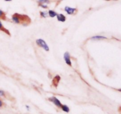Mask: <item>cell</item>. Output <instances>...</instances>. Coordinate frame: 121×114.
Masks as SVG:
<instances>
[{
	"label": "cell",
	"instance_id": "cell-1",
	"mask_svg": "<svg viewBox=\"0 0 121 114\" xmlns=\"http://www.w3.org/2000/svg\"><path fill=\"white\" fill-rule=\"evenodd\" d=\"M12 20L15 23H28L30 22V19L26 15H21V14L15 13L12 16Z\"/></svg>",
	"mask_w": 121,
	"mask_h": 114
},
{
	"label": "cell",
	"instance_id": "cell-2",
	"mask_svg": "<svg viewBox=\"0 0 121 114\" xmlns=\"http://www.w3.org/2000/svg\"><path fill=\"white\" fill-rule=\"evenodd\" d=\"M36 43L40 47L43 48L45 51H49V47L47 43L42 39H38L36 40Z\"/></svg>",
	"mask_w": 121,
	"mask_h": 114
},
{
	"label": "cell",
	"instance_id": "cell-3",
	"mask_svg": "<svg viewBox=\"0 0 121 114\" xmlns=\"http://www.w3.org/2000/svg\"><path fill=\"white\" fill-rule=\"evenodd\" d=\"M64 60H65V61L66 62V63L67 65L72 66V61H71L69 52H66L64 53Z\"/></svg>",
	"mask_w": 121,
	"mask_h": 114
},
{
	"label": "cell",
	"instance_id": "cell-4",
	"mask_svg": "<svg viewBox=\"0 0 121 114\" xmlns=\"http://www.w3.org/2000/svg\"><path fill=\"white\" fill-rule=\"evenodd\" d=\"M49 100L51 101L52 102H53V103H54L56 106H57L59 107V108H61V105H62V104L61 103L60 101L58 99L57 97H54V96L49 98Z\"/></svg>",
	"mask_w": 121,
	"mask_h": 114
},
{
	"label": "cell",
	"instance_id": "cell-5",
	"mask_svg": "<svg viewBox=\"0 0 121 114\" xmlns=\"http://www.w3.org/2000/svg\"><path fill=\"white\" fill-rule=\"evenodd\" d=\"M65 10L67 13V14L71 15V14H74V12L76 11V9L74 8H71V7H68V6H66L65 8Z\"/></svg>",
	"mask_w": 121,
	"mask_h": 114
},
{
	"label": "cell",
	"instance_id": "cell-6",
	"mask_svg": "<svg viewBox=\"0 0 121 114\" xmlns=\"http://www.w3.org/2000/svg\"><path fill=\"white\" fill-rule=\"evenodd\" d=\"M108 38L104 36H95L91 38V39L93 40H104V39H107Z\"/></svg>",
	"mask_w": 121,
	"mask_h": 114
},
{
	"label": "cell",
	"instance_id": "cell-7",
	"mask_svg": "<svg viewBox=\"0 0 121 114\" xmlns=\"http://www.w3.org/2000/svg\"><path fill=\"white\" fill-rule=\"evenodd\" d=\"M57 19L58 21H61V22H65L66 21V17L62 14H57Z\"/></svg>",
	"mask_w": 121,
	"mask_h": 114
},
{
	"label": "cell",
	"instance_id": "cell-8",
	"mask_svg": "<svg viewBox=\"0 0 121 114\" xmlns=\"http://www.w3.org/2000/svg\"><path fill=\"white\" fill-rule=\"evenodd\" d=\"M0 30H2L3 31V32H4L5 33H7L8 34H10V33H9V32H8V30L7 29H6L5 28H4V27H3V25H2V23H1V21H0Z\"/></svg>",
	"mask_w": 121,
	"mask_h": 114
},
{
	"label": "cell",
	"instance_id": "cell-9",
	"mask_svg": "<svg viewBox=\"0 0 121 114\" xmlns=\"http://www.w3.org/2000/svg\"><path fill=\"white\" fill-rule=\"evenodd\" d=\"M48 15L50 17L53 18V17H54L56 16L57 14L56 12L54 11L53 10H49L48 12Z\"/></svg>",
	"mask_w": 121,
	"mask_h": 114
},
{
	"label": "cell",
	"instance_id": "cell-10",
	"mask_svg": "<svg viewBox=\"0 0 121 114\" xmlns=\"http://www.w3.org/2000/svg\"><path fill=\"white\" fill-rule=\"evenodd\" d=\"M61 109L63 110V111L66 112H67V113H68L70 111L69 108L67 105H66V104H62L61 106Z\"/></svg>",
	"mask_w": 121,
	"mask_h": 114
},
{
	"label": "cell",
	"instance_id": "cell-11",
	"mask_svg": "<svg viewBox=\"0 0 121 114\" xmlns=\"http://www.w3.org/2000/svg\"><path fill=\"white\" fill-rule=\"evenodd\" d=\"M0 18L2 19H5V14L1 10H0Z\"/></svg>",
	"mask_w": 121,
	"mask_h": 114
},
{
	"label": "cell",
	"instance_id": "cell-12",
	"mask_svg": "<svg viewBox=\"0 0 121 114\" xmlns=\"http://www.w3.org/2000/svg\"><path fill=\"white\" fill-rule=\"evenodd\" d=\"M40 14H41V16L43 17H47L48 15V13H47V12L46 11L40 12Z\"/></svg>",
	"mask_w": 121,
	"mask_h": 114
},
{
	"label": "cell",
	"instance_id": "cell-13",
	"mask_svg": "<svg viewBox=\"0 0 121 114\" xmlns=\"http://www.w3.org/2000/svg\"><path fill=\"white\" fill-rule=\"evenodd\" d=\"M39 1L41 3H48V0H39Z\"/></svg>",
	"mask_w": 121,
	"mask_h": 114
},
{
	"label": "cell",
	"instance_id": "cell-14",
	"mask_svg": "<svg viewBox=\"0 0 121 114\" xmlns=\"http://www.w3.org/2000/svg\"><path fill=\"white\" fill-rule=\"evenodd\" d=\"M5 93L3 90H0V96H4Z\"/></svg>",
	"mask_w": 121,
	"mask_h": 114
},
{
	"label": "cell",
	"instance_id": "cell-15",
	"mask_svg": "<svg viewBox=\"0 0 121 114\" xmlns=\"http://www.w3.org/2000/svg\"><path fill=\"white\" fill-rule=\"evenodd\" d=\"M41 5V7H42L43 8H47V6L46 5L41 4V5Z\"/></svg>",
	"mask_w": 121,
	"mask_h": 114
},
{
	"label": "cell",
	"instance_id": "cell-16",
	"mask_svg": "<svg viewBox=\"0 0 121 114\" xmlns=\"http://www.w3.org/2000/svg\"><path fill=\"white\" fill-rule=\"evenodd\" d=\"M2 105H3V103H2V102L1 100H0V107L2 106Z\"/></svg>",
	"mask_w": 121,
	"mask_h": 114
},
{
	"label": "cell",
	"instance_id": "cell-17",
	"mask_svg": "<svg viewBox=\"0 0 121 114\" xmlns=\"http://www.w3.org/2000/svg\"><path fill=\"white\" fill-rule=\"evenodd\" d=\"M26 108H27V109H28H28H29V108H29V106H28V105H26Z\"/></svg>",
	"mask_w": 121,
	"mask_h": 114
},
{
	"label": "cell",
	"instance_id": "cell-18",
	"mask_svg": "<svg viewBox=\"0 0 121 114\" xmlns=\"http://www.w3.org/2000/svg\"><path fill=\"white\" fill-rule=\"evenodd\" d=\"M5 1H11V0H5Z\"/></svg>",
	"mask_w": 121,
	"mask_h": 114
},
{
	"label": "cell",
	"instance_id": "cell-19",
	"mask_svg": "<svg viewBox=\"0 0 121 114\" xmlns=\"http://www.w3.org/2000/svg\"><path fill=\"white\" fill-rule=\"evenodd\" d=\"M105 1H109V0H105Z\"/></svg>",
	"mask_w": 121,
	"mask_h": 114
}]
</instances>
